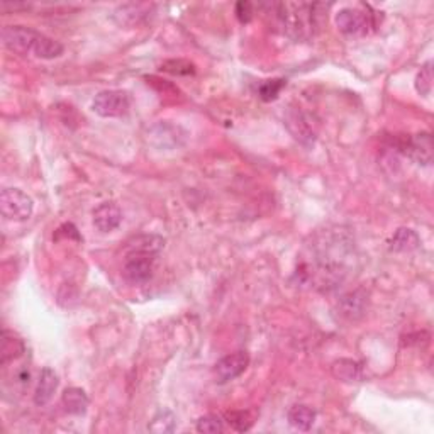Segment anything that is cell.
<instances>
[{
    "label": "cell",
    "mask_w": 434,
    "mask_h": 434,
    "mask_svg": "<svg viewBox=\"0 0 434 434\" xmlns=\"http://www.w3.org/2000/svg\"><path fill=\"white\" fill-rule=\"evenodd\" d=\"M277 21L285 34L294 39H307L314 36L319 28V14H316L318 4H279Z\"/></svg>",
    "instance_id": "cell-1"
},
{
    "label": "cell",
    "mask_w": 434,
    "mask_h": 434,
    "mask_svg": "<svg viewBox=\"0 0 434 434\" xmlns=\"http://www.w3.org/2000/svg\"><path fill=\"white\" fill-rule=\"evenodd\" d=\"M34 202L19 189H4L0 194V212L6 219L26 221L33 216Z\"/></svg>",
    "instance_id": "cell-2"
},
{
    "label": "cell",
    "mask_w": 434,
    "mask_h": 434,
    "mask_svg": "<svg viewBox=\"0 0 434 434\" xmlns=\"http://www.w3.org/2000/svg\"><path fill=\"white\" fill-rule=\"evenodd\" d=\"M131 107V97L124 90H104L95 95L92 111L101 117H123Z\"/></svg>",
    "instance_id": "cell-3"
},
{
    "label": "cell",
    "mask_w": 434,
    "mask_h": 434,
    "mask_svg": "<svg viewBox=\"0 0 434 434\" xmlns=\"http://www.w3.org/2000/svg\"><path fill=\"white\" fill-rule=\"evenodd\" d=\"M41 34L43 33H38L33 28H26V26H6L2 29V41L7 50L14 51V53L34 55Z\"/></svg>",
    "instance_id": "cell-4"
},
{
    "label": "cell",
    "mask_w": 434,
    "mask_h": 434,
    "mask_svg": "<svg viewBox=\"0 0 434 434\" xmlns=\"http://www.w3.org/2000/svg\"><path fill=\"white\" fill-rule=\"evenodd\" d=\"M156 255L141 253V251H126L124 277L129 284L141 285L151 279L155 270Z\"/></svg>",
    "instance_id": "cell-5"
},
{
    "label": "cell",
    "mask_w": 434,
    "mask_h": 434,
    "mask_svg": "<svg viewBox=\"0 0 434 434\" xmlns=\"http://www.w3.org/2000/svg\"><path fill=\"white\" fill-rule=\"evenodd\" d=\"M338 29L346 36H362L370 31V28H375L377 23L373 19V14L358 11V9H341L336 14Z\"/></svg>",
    "instance_id": "cell-6"
},
{
    "label": "cell",
    "mask_w": 434,
    "mask_h": 434,
    "mask_svg": "<svg viewBox=\"0 0 434 434\" xmlns=\"http://www.w3.org/2000/svg\"><path fill=\"white\" fill-rule=\"evenodd\" d=\"M401 150L419 165H431L433 162V138L429 133H419L406 138Z\"/></svg>",
    "instance_id": "cell-7"
},
{
    "label": "cell",
    "mask_w": 434,
    "mask_h": 434,
    "mask_svg": "<svg viewBox=\"0 0 434 434\" xmlns=\"http://www.w3.org/2000/svg\"><path fill=\"white\" fill-rule=\"evenodd\" d=\"M250 365V355L246 351H236V353L228 355L221 358L216 365V373L219 382H229L238 379L245 373Z\"/></svg>",
    "instance_id": "cell-8"
},
{
    "label": "cell",
    "mask_w": 434,
    "mask_h": 434,
    "mask_svg": "<svg viewBox=\"0 0 434 434\" xmlns=\"http://www.w3.org/2000/svg\"><path fill=\"white\" fill-rule=\"evenodd\" d=\"M94 224L99 231L111 233L119 228L123 221V212L116 202H102L101 206L95 207L94 211Z\"/></svg>",
    "instance_id": "cell-9"
},
{
    "label": "cell",
    "mask_w": 434,
    "mask_h": 434,
    "mask_svg": "<svg viewBox=\"0 0 434 434\" xmlns=\"http://www.w3.org/2000/svg\"><path fill=\"white\" fill-rule=\"evenodd\" d=\"M26 353L24 341L17 336L16 333L4 329L2 336H0V365L6 367L7 363L14 362Z\"/></svg>",
    "instance_id": "cell-10"
},
{
    "label": "cell",
    "mask_w": 434,
    "mask_h": 434,
    "mask_svg": "<svg viewBox=\"0 0 434 434\" xmlns=\"http://www.w3.org/2000/svg\"><path fill=\"white\" fill-rule=\"evenodd\" d=\"M58 385L60 380L55 370H51V368H43L41 375H39L36 392H34V404H36L38 407H45L46 404L53 399Z\"/></svg>",
    "instance_id": "cell-11"
},
{
    "label": "cell",
    "mask_w": 434,
    "mask_h": 434,
    "mask_svg": "<svg viewBox=\"0 0 434 434\" xmlns=\"http://www.w3.org/2000/svg\"><path fill=\"white\" fill-rule=\"evenodd\" d=\"M150 4H124V6L117 7L114 17L121 26H134L140 24L150 14Z\"/></svg>",
    "instance_id": "cell-12"
},
{
    "label": "cell",
    "mask_w": 434,
    "mask_h": 434,
    "mask_svg": "<svg viewBox=\"0 0 434 434\" xmlns=\"http://www.w3.org/2000/svg\"><path fill=\"white\" fill-rule=\"evenodd\" d=\"M365 306H367V295L362 290H357V292H351L341 299L340 312L343 318L357 321L365 314Z\"/></svg>",
    "instance_id": "cell-13"
},
{
    "label": "cell",
    "mask_w": 434,
    "mask_h": 434,
    "mask_svg": "<svg viewBox=\"0 0 434 434\" xmlns=\"http://www.w3.org/2000/svg\"><path fill=\"white\" fill-rule=\"evenodd\" d=\"M62 402L65 411L68 412V414L73 416H84L87 409H89V396L85 394L84 389H78V387H70L67 389L63 392L62 396Z\"/></svg>",
    "instance_id": "cell-14"
},
{
    "label": "cell",
    "mask_w": 434,
    "mask_h": 434,
    "mask_svg": "<svg viewBox=\"0 0 434 434\" xmlns=\"http://www.w3.org/2000/svg\"><path fill=\"white\" fill-rule=\"evenodd\" d=\"M331 372H333L334 379L346 382V384L358 382L360 379H362V365L350 358H341V360H338V362H334L331 367Z\"/></svg>",
    "instance_id": "cell-15"
},
{
    "label": "cell",
    "mask_w": 434,
    "mask_h": 434,
    "mask_svg": "<svg viewBox=\"0 0 434 434\" xmlns=\"http://www.w3.org/2000/svg\"><path fill=\"white\" fill-rule=\"evenodd\" d=\"M287 418H289L290 426L299 429V431H309V429L312 428V424L316 423V411L311 409L309 406L297 404V406L290 407Z\"/></svg>",
    "instance_id": "cell-16"
},
{
    "label": "cell",
    "mask_w": 434,
    "mask_h": 434,
    "mask_svg": "<svg viewBox=\"0 0 434 434\" xmlns=\"http://www.w3.org/2000/svg\"><path fill=\"white\" fill-rule=\"evenodd\" d=\"M421 245L419 236L409 228H401L394 233L390 240V250L397 253H406V251H414Z\"/></svg>",
    "instance_id": "cell-17"
},
{
    "label": "cell",
    "mask_w": 434,
    "mask_h": 434,
    "mask_svg": "<svg viewBox=\"0 0 434 434\" xmlns=\"http://www.w3.org/2000/svg\"><path fill=\"white\" fill-rule=\"evenodd\" d=\"M287 124L289 129L292 131V134L297 138V140H301L302 143H314L316 131L314 128H312V124L309 123V119H307L302 112H294Z\"/></svg>",
    "instance_id": "cell-18"
},
{
    "label": "cell",
    "mask_w": 434,
    "mask_h": 434,
    "mask_svg": "<svg viewBox=\"0 0 434 434\" xmlns=\"http://www.w3.org/2000/svg\"><path fill=\"white\" fill-rule=\"evenodd\" d=\"M65 48L60 41H55L53 38H48L45 34H41V38H39L36 50H34V56H38V58L43 60H55L60 58V56L63 55Z\"/></svg>",
    "instance_id": "cell-19"
},
{
    "label": "cell",
    "mask_w": 434,
    "mask_h": 434,
    "mask_svg": "<svg viewBox=\"0 0 434 434\" xmlns=\"http://www.w3.org/2000/svg\"><path fill=\"white\" fill-rule=\"evenodd\" d=\"M224 419L228 421V424L231 426L234 431L238 433H245L250 431L251 426H253V416L250 414L248 411H231L226 412Z\"/></svg>",
    "instance_id": "cell-20"
},
{
    "label": "cell",
    "mask_w": 434,
    "mask_h": 434,
    "mask_svg": "<svg viewBox=\"0 0 434 434\" xmlns=\"http://www.w3.org/2000/svg\"><path fill=\"white\" fill-rule=\"evenodd\" d=\"M173 429H175V416H173L170 411H160L153 418V421L148 424V431L156 434L173 433Z\"/></svg>",
    "instance_id": "cell-21"
},
{
    "label": "cell",
    "mask_w": 434,
    "mask_h": 434,
    "mask_svg": "<svg viewBox=\"0 0 434 434\" xmlns=\"http://www.w3.org/2000/svg\"><path fill=\"white\" fill-rule=\"evenodd\" d=\"M162 70L177 77H189L195 73V65L189 60H167L162 63Z\"/></svg>",
    "instance_id": "cell-22"
},
{
    "label": "cell",
    "mask_w": 434,
    "mask_h": 434,
    "mask_svg": "<svg viewBox=\"0 0 434 434\" xmlns=\"http://www.w3.org/2000/svg\"><path fill=\"white\" fill-rule=\"evenodd\" d=\"M285 85H287V82H285L284 78H275V80L265 82V84L260 87V97H262V101L265 102L275 101V99H279V95L282 90H284Z\"/></svg>",
    "instance_id": "cell-23"
},
{
    "label": "cell",
    "mask_w": 434,
    "mask_h": 434,
    "mask_svg": "<svg viewBox=\"0 0 434 434\" xmlns=\"http://www.w3.org/2000/svg\"><path fill=\"white\" fill-rule=\"evenodd\" d=\"M416 90L421 95H424V97H428L429 94H431L433 90V68H431V62H428L424 65L423 68H421V72L418 73V77H416Z\"/></svg>",
    "instance_id": "cell-24"
},
{
    "label": "cell",
    "mask_w": 434,
    "mask_h": 434,
    "mask_svg": "<svg viewBox=\"0 0 434 434\" xmlns=\"http://www.w3.org/2000/svg\"><path fill=\"white\" fill-rule=\"evenodd\" d=\"M197 431L204 434H217L224 431L223 419L217 418V416H204L197 421Z\"/></svg>",
    "instance_id": "cell-25"
},
{
    "label": "cell",
    "mask_w": 434,
    "mask_h": 434,
    "mask_svg": "<svg viewBox=\"0 0 434 434\" xmlns=\"http://www.w3.org/2000/svg\"><path fill=\"white\" fill-rule=\"evenodd\" d=\"M62 238H68V240H75V241H82V236L80 233H78V229L73 226L72 223H65L60 226L58 229H56L53 240L55 241H60Z\"/></svg>",
    "instance_id": "cell-26"
},
{
    "label": "cell",
    "mask_w": 434,
    "mask_h": 434,
    "mask_svg": "<svg viewBox=\"0 0 434 434\" xmlns=\"http://www.w3.org/2000/svg\"><path fill=\"white\" fill-rule=\"evenodd\" d=\"M236 16L240 23L248 24L253 17V4L251 2H238L236 4Z\"/></svg>",
    "instance_id": "cell-27"
}]
</instances>
